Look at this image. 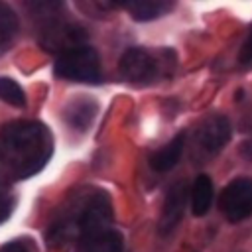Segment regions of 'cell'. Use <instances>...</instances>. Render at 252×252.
<instances>
[{
	"label": "cell",
	"instance_id": "obj_1",
	"mask_svg": "<svg viewBox=\"0 0 252 252\" xmlns=\"http://www.w3.org/2000/svg\"><path fill=\"white\" fill-rule=\"evenodd\" d=\"M112 201L102 189H79L61 205L49 230L47 242L51 246H65L79 242L89 234L110 228Z\"/></svg>",
	"mask_w": 252,
	"mask_h": 252
},
{
	"label": "cell",
	"instance_id": "obj_2",
	"mask_svg": "<svg viewBox=\"0 0 252 252\" xmlns=\"http://www.w3.org/2000/svg\"><path fill=\"white\" fill-rule=\"evenodd\" d=\"M53 152V140L49 130L33 120H16L0 132V158L8 171L26 179L35 175Z\"/></svg>",
	"mask_w": 252,
	"mask_h": 252
},
{
	"label": "cell",
	"instance_id": "obj_3",
	"mask_svg": "<svg viewBox=\"0 0 252 252\" xmlns=\"http://www.w3.org/2000/svg\"><path fill=\"white\" fill-rule=\"evenodd\" d=\"M53 71L57 77L75 83H98L102 77L98 53L89 45H81L57 55Z\"/></svg>",
	"mask_w": 252,
	"mask_h": 252
},
{
	"label": "cell",
	"instance_id": "obj_4",
	"mask_svg": "<svg viewBox=\"0 0 252 252\" xmlns=\"http://www.w3.org/2000/svg\"><path fill=\"white\" fill-rule=\"evenodd\" d=\"M230 140V122L224 114L207 116L193 134V156L197 161L215 158Z\"/></svg>",
	"mask_w": 252,
	"mask_h": 252
},
{
	"label": "cell",
	"instance_id": "obj_5",
	"mask_svg": "<svg viewBox=\"0 0 252 252\" xmlns=\"http://www.w3.org/2000/svg\"><path fill=\"white\" fill-rule=\"evenodd\" d=\"M220 211L230 222H240L252 215V179L236 177L220 193Z\"/></svg>",
	"mask_w": 252,
	"mask_h": 252
},
{
	"label": "cell",
	"instance_id": "obj_6",
	"mask_svg": "<svg viewBox=\"0 0 252 252\" xmlns=\"http://www.w3.org/2000/svg\"><path fill=\"white\" fill-rule=\"evenodd\" d=\"M87 32L81 26L75 24H65V22H51L45 26L39 33V43L45 51L51 53H65L69 49L87 45Z\"/></svg>",
	"mask_w": 252,
	"mask_h": 252
},
{
	"label": "cell",
	"instance_id": "obj_7",
	"mask_svg": "<svg viewBox=\"0 0 252 252\" xmlns=\"http://www.w3.org/2000/svg\"><path fill=\"white\" fill-rule=\"evenodd\" d=\"M120 75L130 83H150L159 73V61L144 47H130L118 61Z\"/></svg>",
	"mask_w": 252,
	"mask_h": 252
},
{
	"label": "cell",
	"instance_id": "obj_8",
	"mask_svg": "<svg viewBox=\"0 0 252 252\" xmlns=\"http://www.w3.org/2000/svg\"><path fill=\"white\" fill-rule=\"evenodd\" d=\"M187 199H189V185L187 181H177L169 187L167 195H165V201H163V209H161V217H159V224H158V230L159 234H169L177 222L181 220L183 213H185V207H187Z\"/></svg>",
	"mask_w": 252,
	"mask_h": 252
},
{
	"label": "cell",
	"instance_id": "obj_9",
	"mask_svg": "<svg viewBox=\"0 0 252 252\" xmlns=\"http://www.w3.org/2000/svg\"><path fill=\"white\" fill-rule=\"evenodd\" d=\"M122 250H124L122 234L112 228H106L79 240L75 252H122Z\"/></svg>",
	"mask_w": 252,
	"mask_h": 252
},
{
	"label": "cell",
	"instance_id": "obj_10",
	"mask_svg": "<svg viewBox=\"0 0 252 252\" xmlns=\"http://www.w3.org/2000/svg\"><path fill=\"white\" fill-rule=\"evenodd\" d=\"M185 140H187V134L185 132H179L173 140H169L161 150H158L150 158V165L156 171H169L171 167H175L177 161L181 159L183 150H185Z\"/></svg>",
	"mask_w": 252,
	"mask_h": 252
},
{
	"label": "cell",
	"instance_id": "obj_11",
	"mask_svg": "<svg viewBox=\"0 0 252 252\" xmlns=\"http://www.w3.org/2000/svg\"><path fill=\"white\" fill-rule=\"evenodd\" d=\"M213 181L209 175L201 173L195 177L193 185H191V213L195 217H205L213 205Z\"/></svg>",
	"mask_w": 252,
	"mask_h": 252
},
{
	"label": "cell",
	"instance_id": "obj_12",
	"mask_svg": "<svg viewBox=\"0 0 252 252\" xmlns=\"http://www.w3.org/2000/svg\"><path fill=\"white\" fill-rule=\"evenodd\" d=\"M120 6L126 8L134 16V20L150 22V20H156L161 14L169 12L173 8V2H169V0H161V2H156V0H126V2H120Z\"/></svg>",
	"mask_w": 252,
	"mask_h": 252
},
{
	"label": "cell",
	"instance_id": "obj_13",
	"mask_svg": "<svg viewBox=\"0 0 252 252\" xmlns=\"http://www.w3.org/2000/svg\"><path fill=\"white\" fill-rule=\"evenodd\" d=\"M94 114H96V104L93 100H89V98H77V100H73L69 104V108L65 112V118L77 130H85L93 122Z\"/></svg>",
	"mask_w": 252,
	"mask_h": 252
},
{
	"label": "cell",
	"instance_id": "obj_14",
	"mask_svg": "<svg viewBox=\"0 0 252 252\" xmlns=\"http://www.w3.org/2000/svg\"><path fill=\"white\" fill-rule=\"evenodd\" d=\"M18 32V18L14 10L6 4H0V53L12 43Z\"/></svg>",
	"mask_w": 252,
	"mask_h": 252
},
{
	"label": "cell",
	"instance_id": "obj_15",
	"mask_svg": "<svg viewBox=\"0 0 252 252\" xmlns=\"http://www.w3.org/2000/svg\"><path fill=\"white\" fill-rule=\"evenodd\" d=\"M0 100L8 102L12 106L22 108L26 104V94H24L22 87L16 81L6 79V77H0Z\"/></svg>",
	"mask_w": 252,
	"mask_h": 252
},
{
	"label": "cell",
	"instance_id": "obj_16",
	"mask_svg": "<svg viewBox=\"0 0 252 252\" xmlns=\"http://www.w3.org/2000/svg\"><path fill=\"white\" fill-rule=\"evenodd\" d=\"M238 61L242 65H252V28H250V32H248V35H246V39H244V43L240 47Z\"/></svg>",
	"mask_w": 252,
	"mask_h": 252
},
{
	"label": "cell",
	"instance_id": "obj_17",
	"mask_svg": "<svg viewBox=\"0 0 252 252\" xmlns=\"http://www.w3.org/2000/svg\"><path fill=\"white\" fill-rule=\"evenodd\" d=\"M12 207H14V199H12V195H10L8 191L0 189V222L6 220V219L10 217Z\"/></svg>",
	"mask_w": 252,
	"mask_h": 252
},
{
	"label": "cell",
	"instance_id": "obj_18",
	"mask_svg": "<svg viewBox=\"0 0 252 252\" xmlns=\"http://www.w3.org/2000/svg\"><path fill=\"white\" fill-rule=\"evenodd\" d=\"M0 252H28V248H26V244H24V242L14 240V242L4 244V246L0 248Z\"/></svg>",
	"mask_w": 252,
	"mask_h": 252
},
{
	"label": "cell",
	"instance_id": "obj_19",
	"mask_svg": "<svg viewBox=\"0 0 252 252\" xmlns=\"http://www.w3.org/2000/svg\"><path fill=\"white\" fill-rule=\"evenodd\" d=\"M240 154H242L248 161H252V134L240 144Z\"/></svg>",
	"mask_w": 252,
	"mask_h": 252
}]
</instances>
